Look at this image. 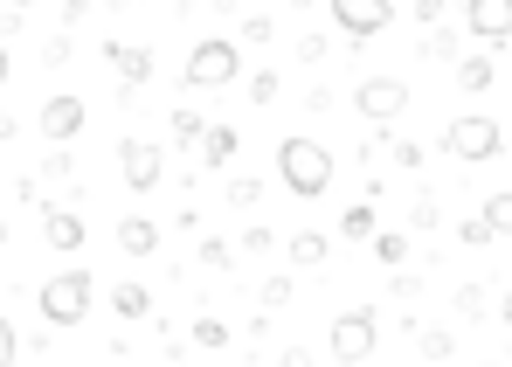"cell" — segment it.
I'll return each mask as SVG.
<instances>
[{
  "mask_svg": "<svg viewBox=\"0 0 512 367\" xmlns=\"http://www.w3.org/2000/svg\"><path fill=\"white\" fill-rule=\"evenodd\" d=\"M118 250L125 257H160V222L153 215H118Z\"/></svg>",
  "mask_w": 512,
  "mask_h": 367,
  "instance_id": "cell-13",
  "label": "cell"
},
{
  "mask_svg": "<svg viewBox=\"0 0 512 367\" xmlns=\"http://www.w3.org/2000/svg\"><path fill=\"white\" fill-rule=\"evenodd\" d=\"M263 305H270V312L291 305V277H263Z\"/></svg>",
  "mask_w": 512,
  "mask_h": 367,
  "instance_id": "cell-29",
  "label": "cell"
},
{
  "mask_svg": "<svg viewBox=\"0 0 512 367\" xmlns=\"http://www.w3.org/2000/svg\"><path fill=\"white\" fill-rule=\"evenodd\" d=\"M21 354V333H14V319H0V367Z\"/></svg>",
  "mask_w": 512,
  "mask_h": 367,
  "instance_id": "cell-32",
  "label": "cell"
},
{
  "mask_svg": "<svg viewBox=\"0 0 512 367\" xmlns=\"http://www.w3.org/2000/svg\"><path fill=\"white\" fill-rule=\"evenodd\" d=\"M14 28H21V7H14V0H7V7H0V42H7V35H14Z\"/></svg>",
  "mask_w": 512,
  "mask_h": 367,
  "instance_id": "cell-37",
  "label": "cell"
},
{
  "mask_svg": "<svg viewBox=\"0 0 512 367\" xmlns=\"http://www.w3.org/2000/svg\"><path fill=\"white\" fill-rule=\"evenodd\" d=\"M236 153H243V132H236V125H208V139H201V167H215V174H222Z\"/></svg>",
  "mask_w": 512,
  "mask_h": 367,
  "instance_id": "cell-14",
  "label": "cell"
},
{
  "mask_svg": "<svg viewBox=\"0 0 512 367\" xmlns=\"http://www.w3.org/2000/svg\"><path fill=\"white\" fill-rule=\"evenodd\" d=\"M42 236H49V250H84V215L77 208H42Z\"/></svg>",
  "mask_w": 512,
  "mask_h": 367,
  "instance_id": "cell-12",
  "label": "cell"
},
{
  "mask_svg": "<svg viewBox=\"0 0 512 367\" xmlns=\"http://www.w3.org/2000/svg\"><path fill=\"white\" fill-rule=\"evenodd\" d=\"M423 354H429V361H450V354H457V340H450V333H429Z\"/></svg>",
  "mask_w": 512,
  "mask_h": 367,
  "instance_id": "cell-33",
  "label": "cell"
},
{
  "mask_svg": "<svg viewBox=\"0 0 512 367\" xmlns=\"http://www.w3.org/2000/svg\"><path fill=\"white\" fill-rule=\"evenodd\" d=\"M104 63L118 70L125 91H139V84L153 77V49H146V42H104Z\"/></svg>",
  "mask_w": 512,
  "mask_h": 367,
  "instance_id": "cell-11",
  "label": "cell"
},
{
  "mask_svg": "<svg viewBox=\"0 0 512 367\" xmlns=\"http://www.w3.org/2000/svg\"><path fill=\"white\" fill-rule=\"evenodd\" d=\"M201 139H208L201 111H194V104H180V111H173V146H201Z\"/></svg>",
  "mask_w": 512,
  "mask_h": 367,
  "instance_id": "cell-18",
  "label": "cell"
},
{
  "mask_svg": "<svg viewBox=\"0 0 512 367\" xmlns=\"http://www.w3.org/2000/svg\"><path fill=\"white\" fill-rule=\"evenodd\" d=\"M284 257H291V264H298V271H319V264H326V257H333V243H326V236H319V229H298V236H291V243H284Z\"/></svg>",
  "mask_w": 512,
  "mask_h": 367,
  "instance_id": "cell-15",
  "label": "cell"
},
{
  "mask_svg": "<svg viewBox=\"0 0 512 367\" xmlns=\"http://www.w3.org/2000/svg\"><path fill=\"white\" fill-rule=\"evenodd\" d=\"M340 236H346V243H374V208H346Z\"/></svg>",
  "mask_w": 512,
  "mask_h": 367,
  "instance_id": "cell-20",
  "label": "cell"
},
{
  "mask_svg": "<svg viewBox=\"0 0 512 367\" xmlns=\"http://www.w3.org/2000/svg\"><path fill=\"white\" fill-rule=\"evenodd\" d=\"M229 201H236V208H256V201H263V187H256V181H229Z\"/></svg>",
  "mask_w": 512,
  "mask_h": 367,
  "instance_id": "cell-31",
  "label": "cell"
},
{
  "mask_svg": "<svg viewBox=\"0 0 512 367\" xmlns=\"http://www.w3.org/2000/svg\"><path fill=\"white\" fill-rule=\"evenodd\" d=\"M492 319H499V326H512V291H499V305H492Z\"/></svg>",
  "mask_w": 512,
  "mask_h": 367,
  "instance_id": "cell-38",
  "label": "cell"
},
{
  "mask_svg": "<svg viewBox=\"0 0 512 367\" xmlns=\"http://www.w3.org/2000/svg\"><path fill=\"white\" fill-rule=\"evenodd\" d=\"M277 181L291 187L298 201H319V194L333 187V153H326L319 139L291 132V139H277Z\"/></svg>",
  "mask_w": 512,
  "mask_h": 367,
  "instance_id": "cell-1",
  "label": "cell"
},
{
  "mask_svg": "<svg viewBox=\"0 0 512 367\" xmlns=\"http://www.w3.org/2000/svg\"><path fill=\"white\" fill-rule=\"evenodd\" d=\"M333 7V21H340L346 49H360V42H374L388 21H395V0H326Z\"/></svg>",
  "mask_w": 512,
  "mask_h": 367,
  "instance_id": "cell-6",
  "label": "cell"
},
{
  "mask_svg": "<svg viewBox=\"0 0 512 367\" xmlns=\"http://www.w3.org/2000/svg\"><path fill=\"white\" fill-rule=\"evenodd\" d=\"M464 28H471L492 56H506V42H512V0H464Z\"/></svg>",
  "mask_w": 512,
  "mask_h": 367,
  "instance_id": "cell-8",
  "label": "cell"
},
{
  "mask_svg": "<svg viewBox=\"0 0 512 367\" xmlns=\"http://www.w3.org/2000/svg\"><path fill=\"white\" fill-rule=\"evenodd\" d=\"M194 347L222 354V347H229V319H194Z\"/></svg>",
  "mask_w": 512,
  "mask_h": 367,
  "instance_id": "cell-21",
  "label": "cell"
},
{
  "mask_svg": "<svg viewBox=\"0 0 512 367\" xmlns=\"http://www.w3.org/2000/svg\"><path fill=\"white\" fill-rule=\"evenodd\" d=\"M201 264H208V271H229V264H236V250H229L222 236H208V243H201Z\"/></svg>",
  "mask_w": 512,
  "mask_h": 367,
  "instance_id": "cell-26",
  "label": "cell"
},
{
  "mask_svg": "<svg viewBox=\"0 0 512 367\" xmlns=\"http://www.w3.org/2000/svg\"><path fill=\"white\" fill-rule=\"evenodd\" d=\"M0 243H7V215H0Z\"/></svg>",
  "mask_w": 512,
  "mask_h": 367,
  "instance_id": "cell-40",
  "label": "cell"
},
{
  "mask_svg": "<svg viewBox=\"0 0 512 367\" xmlns=\"http://www.w3.org/2000/svg\"><path fill=\"white\" fill-rule=\"evenodd\" d=\"M277 91H284L277 70H256V77H250V104H277Z\"/></svg>",
  "mask_w": 512,
  "mask_h": 367,
  "instance_id": "cell-25",
  "label": "cell"
},
{
  "mask_svg": "<svg viewBox=\"0 0 512 367\" xmlns=\"http://www.w3.org/2000/svg\"><path fill=\"white\" fill-rule=\"evenodd\" d=\"M499 146H506V125H499V118H485V111H464V118H450V125H443V153H457L464 167L499 160Z\"/></svg>",
  "mask_w": 512,
  "mask_h": 367,
  "instance_id": "cell-4",
  "label": "cell"
},
{
  "mask_svg": "<svg viewBox=\"0 0 512 367\" xmlns=\"http://www.w3.org/2000/svg\"><path fill=\"white\" fill-rule=\"evenodd\" d=\"M443 222V208H436V194H416V229H436Z\"/></svg>",
  "mask_w": 512,
  "mask_h": 367,
  "instance_id": "cell-30",
  "label": "cell"
},
{
  "mask_svg": "<svg viewBox=\"0 0 512 367\" xmlns=\"http://www.w3.org/2000/svg\"><path fill=\"white\" fill-rule=\"evenodd\" d=\"M111 312H118V319H146V312H153V291H146V284H111Z\"/></svg>",
  "mask_w": 512,
  "mask_h": 367,
  "instance_id": "cell-16",
  "label": "cell"
},
{
  "mask_svg": "<svg viewBox=\"0 0 512 367\" xmlns=\"http://www.w3.org/2000/svg\"><path fill=\"white\" fill-rule=\"evenodd\" d=\"M118 174H125L132 194H153L160 174H167V160H160V146H153V139H125V146H118Z\"/></svg>",
  "mask_w": 512,
  "mask_h": 367,
  "instance_id": "cell-9",
  "label": "cell"
},
{
  "mask_svg": "<svg viewBox=\"0 0 512 367\" xmlns=\"http://www.w3.org/2000/svg\"><path fill=\"white\" fill-rule=\"evenodd\" d=\"M485 215H492V229H499V236H512V194H492V201H485Z\"/></svg>",
  "mask_w": 512,
  "mask_h": 367,
  "instance_id": "cell-27",
  "label": "cell"
},
{
  "mask_svg": "<svg viewBox=\"0 0 512 367\" xmlns=\"http://www.w3.org/2000/svg\"><path fill=\"white\" fill-rule=\"evenodd\" d=\"M35 305H42V319L56 326V333H70V326H84L90 319V271L84 264H70V271H56L42 291H35Z\"/></svg>",
  "mask_w": 512,
  "mask_h": 367,
  "instance_id": "cell-2",
  "label": "cell"
},
{
  "mask_svg": "<svg viewBox=\"0 0 512 367\" xmlns=\"http://www.w3.org/2000/svg\"><path fill=\"white\" fill-rule=\"evenodd\" d=\"M7 70H14V63H7V42H0V84H7Z\"/></svg>",
  "mask_w": 512,
  "mask_h": 367,
  "instance_id": "cell-39",
  "label": "cell"
},
{
  "mask_svg": "<svg viewBox=\"0 0 512 367\" xmlns=\"http://www.w3.org/2000/svg\"><path fill=\"white\" fill-rule=\"evenodd\" d=\"M450 305H457L464 319H485V305H492V298H485V284H457V298H450Z\"/></svg>",
  "mask_w": 512,
  "mask_h": 367,
  "instance_id": "cell-24",
  "label": "cell"
},
{
  "mask_svg": "<svg viewBox=\"0 0 512 367\" xmlns=\"http://www.w3.org/2000/svg\"><path fill=\"white\" fill-rule=\"evenodd\" d=\"M243 250H250V257H270V250H277V236H270V229H250V236H243Z\"/></svg>",
  "mask_w": 512,
  "mask_h": 367,
  "instance_id": "cell-34",
  "label": "cell"
},
{
  "mask_svg": "<svg viewBox=\"0 0 512 367\" xmlns=\"http://www.w3.org/2000/svg\"><path fill=\"white\" fill-rule=\"evenodd\" d=\"M423 56H429V63H457V35H450V28H443V21H436V28H429Z\"/></svg>",
  "mask_w": 512,
  "mask_h": 367,
  "instance_id": "cell-22",
  "label": "cell"
},
{
  "mask_svg": "<svg viewBox=\"0 0 512 367\" xmlns=\"http://www.w3.org/2000/svg\"><path fill=\"white\" fill-rule=\"evenodd\" d=\"M236 77H243V42L208 35V42H194V49H187V70H180V84H187V91H215V84H236Z\"/></svg>",
  "mask_w": 512,
  "mask_h": 367,
  "instance_id": "cell-3",
  "label": "cell"
},
{
  "mask_svg": "<svg viewBox=\"0 0 512 367\" xmlns=\"http://www.w3.org/2000/svg\"><path fill=\"white\" fill-rule=\"evenodd\" d=\"M353 111H360L367 125H395V118L409 111V84H402V77H367V84L353 91Z\"/></svg>",
  "mask_w": 512,
  "mask_h": 367,
  "instance_id": "cell-7",
  "label": "cell"
},
{
  "mask_svg": "<svg viewBox=\"0 0 512 367\" xmlns=\"http://www.w3.org/2000/svg\"><path fill=\"white\" fill-rule=\"evenodd\" d=\"M457 236H464L471 250H485V243H492L499 229H492V215H464V222H457Z\"/></svg>",
  "mask_w": 512,
  "mask_h": 367,
  "instance_id": "cell-23",
  "label": "cell"
},
{
  "mask_svg": "<svg viewBox=\"0 0 512 367\" xmlns=\"http://www.w3.org/2000/svg\"><path fill=\"white\" fill-rule=\"evenodd\" d=\"M270 35H277V28H270L263 14H250V21H243V42H270Z\"/></svg>",
  "mask_w": 512,
  "mask_h": 367,
  "instance_id": "cell-36",
  "label": "cell"
},
{
  "mask_svg": "<svg viewBox=\"0 0 512 367\" xmlns=\"http://www.w3.org/2000/svg\"><path fill=\"white\" fill-rule=\"evenodd\" d=\"M326 49H333L326 35H298V63H326Z\"/></svg>",
  "mask_w": 512,
  "mask_h": 367,
  "instance_id": "cell-28",
  "label": "cell"
},
{
  "mask_svg": "<svg viewBox=\"0 0 512 367\" xmlns=\"http://www.w3.org/2000/svg\"><path fill=\"white\" fill-rule=\"evenodd\" d=\"M374 257H381L388 271H395V264H409V236H402V229H374Z\"/></svg>",
  "mask_w": 512,
  "mask_h": 367,
  "instance_id": "cell-19",
  "label": "cell"
},
{
  "mask_svg": "<svg viewBox=\"0 0 512 367\" xmlns=\"http://www.w3.org/2000/svg\"><path fill=\"white\" fill-rule=\"evenodd\" d=\"M84 118H90V111H84V97H49L35 125H42V139H49V146H70V139L84 132Z\"/></svg>",
  "mask_w": 512,
  "mask_h": 367,
  "instance_id": "cell-10",
  "label": "cell"
},
{
  "mask_svg": "<svg viewBox=\"0 0 512 367\" xmlns=\"http://www.w3.org/2000/svg\"><path fill=\"white\" fill-rule=\"evenodd\" d=\"M14 7H35V0H14Z\"/></svg>",
  "mask_w": 512,
  "mask_h": 367,
  "instance_id": "cell-41",
  "label": "cell"
},
{
  "mask_svg": "<svg viewBox=\"0 0 512 367\" xmlns=\"http://www.w3.org/2000/svg\"><path fill=\"white\" fill-rule=\"evenodd\" d=\"M443 14H450V0H416V21H429V28H436Z\"/></svg>",
  "mask_w": 512,
  "mask_h": 367,
  "instance_id": "cell-35",
  "label": "cell"
},
{
  "mask_svg": "<svg viewBox=\"0 0 512 367\" xmlns=\"http://www.w3.org/2000/svg\"><path fill=\"white\" fill-rule=\"evenodd\" d=\"M457 84L471 97H485L492 91V56H457Z\"/></svg>",
  "mask_w": 512,
  "mask_h": 367,
  "instance_id": "cell-17",
  "label": "cell"
},
{
  "mask_svg": "<svg viewBox=\"0 0 512 367\" xmlns=\"http://www.w3.org/2000/svg\"><path fill=\"white\" fill-rule=\"evenodd\" d=\"M374 347H381V326H374V312L367 305H353L333 319V333H326V354L333 361H374Z\"/></svg>",
  "mask_w": 512,
  "mask_h": 367,
  "instance_id": "cell-5",
  "label": "cell"
}]
</instances>
